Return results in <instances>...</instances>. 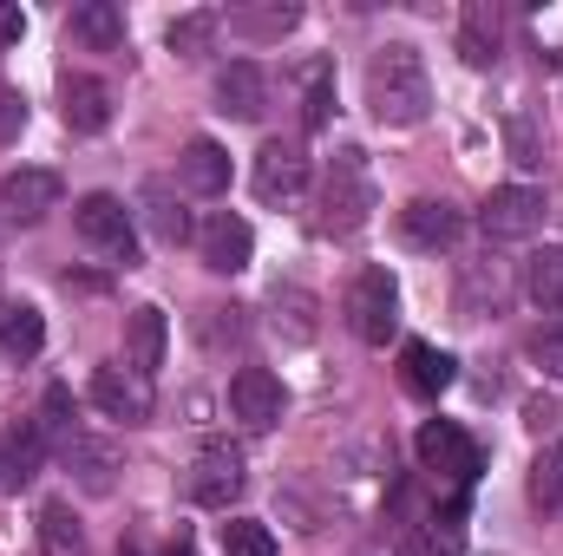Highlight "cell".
I'll use <instances>...</instances> for the list:
<instances>
[{
  "label": "cell",
  "instance_id": "cell-1",
  "mask_svg": "<svg viewBox=\"0 0 563 556\" xmlns=\"http://www.w3.org/2000/svg\"><path fill=\"white\" fill-rule=\"evenodd\" d=\"M367 112H374L380 125H394V132L426 125V112H432V79H426L420 46H407V40L374 46V59H367Z\"/></svg>",
  "mask_w": 563,
  "mask_h": 556
},
{
  "label": "cell",
  "instance_id": "cell-2",
  "mask_svg": "<svg viewBox=\"0 0 563 556\" xmlns=\"http://www.w3.org/2000/svg\"><path fill=\"white\" fill-rule=\"evenodd\" d=\"M374 170H367V151L361 144H341L334 157H328V177H321V216H314V230L321 236H354L367 216H374Z\"/></svg>",
  "mask_w": 563,
  "mask_h": 556
},
{
  "label": "cell",
  "instance_id": "cell-3",
  "mask_svg": "<svg viewBox=\"0 0 563 556\" xmlns=\"http://www.w3.org/2000/svg\"><path fill=\"white\" fill-rule=\"evenodd\" d=\"M73 230H79V243H86L92 256H106L112 269H139V223H132V210H125L112 190L79 197V203H73Z\"/></svg>",
  "mask_w": 563,
  "mask_h": 556
},
{
  "label": "cell",
  "instance_id": "cell-4",
  "mask_svg": "<svg viewBox=\"0 0 563 556\" xmlns=\"http://www.w3.org/2000/svg\"><path fill=\"white\" fill-rule=\"evenodd\" d=\"M341 314H347V327H354L367 347H387V341L400 334V281H394V269L367 263L361 276L347 281V294H341Z\"/></svg>",
  "mask_w": 563,
  "mask_h": 556
},
{
  "label": "cell",
  "instance_id": "cell-5",
  "mask_svg": "<svg viewBox=\"0 0 563 556\" xmlns=\"http://www.w3.org/2000/svg\"><path fill=\"white\" fill-rule=\"evenodd\" d=\"M413 452H420V465L432 478H445L452 491H472V478H478V445H472V432H465L459 419H426L420 438H413Z\"/></svg>",
  "mask_w": 563,
  "mask_h": 556
},
{
  "label": "cell",
  "instance_id": "cell-6",
  "mask_svg": "<svg viewBox=\"0 0 563 556\" xmlns=\"http://www.w3.org/2000/svg\"><path fill=\"white\" fill-rule=\"evenodd\" d=\"M243 485H250V471H243V452L236 445H203L197 452V465H190V478H184V491H190V504H203V511H230L236 498H243Z\"/></svg>",
  "mask_w": 563,
  "mask_h": 556
},
{
  "label": "cell",
  "instance_id": "cell-7",
  "mask_svg": "<svg viewBox=\"0 0 563 556\" xmlns=\"http://www.w3.org/2000/svg\"><path fill=\"white\" fill-rule=\"evenodd\" d=\"M478 230H485L492 243H525V236H538V230H544V190H531V184H498V190L485 197V210H478Z\"/></svg>",
  "mask_w": 563,
  "mask_h": 556
},
{
  "label": "cell",
  "instance_id": "cell-8",
  "mask_svg": "<svg viewBox=\"0 0 563 556\" xmlns=\"http://www.w3.org/2000/svg\"><path fill=\"white\" fill-rule=\"evenodd\" d=\"M59 197H66L59 170L26 164V170H7V177H0V216H7V223H20V230L46 223V216L59 210Z\"/></svg>",
  "mask_w": 563,
  "mask_h": 556
},
{
  "label": "cell",
  "instance_id": "cell-9",
  "mask_svg": "<svg viewBox=\"0 0 563 556\" xmlns=\"http://www.w3.org/2000/svg\"><path fill=\"white\" fill-rule=\"evenodd\" d=\"M139 223H144V236H151V243H164V249L197 243L190 210H184V190H177L170 177H144V184H139Z\"/></svg>",
  "mask_w": 563,
  "mask_h": 556
},
{
  "label": "cell",
  "instance_id": "cell-10",
  "mask_svg": "<svg viewBox=\"0 0 563 556\" xmlns=\"http://www.w3.org/2000/svg\"><path fill=\"white\" fill-rule=\"evenodd\" d=\"M288 413V393L269 367H236L230 374V419H243L250 432H276Z\"/></svg>",
  "mask_w": 563,
  "mask_h": 556
},
{
  "label": "cell",
  "instance_id": "cell-11",
  "mask_svg": "<svg viewBox=\"0 0 563 556\" xmlns=\"http://www.w3.org/2000/svg\"><path fill=\"white\" fill-rule=\"evenodd\" d=\"M197 256H203L210 276H243L250 256H256V230H250L236 210H217V216L197 230Z\"/></svg>",
  "mask_w": 563,
  "mask_h": 556
},
{
  "label": "cell",
  "instance_id": "cell-12",
  "mask_svg": "<svg viewBox=\"0 0 563 556\" xmlns=\"http://www.w3.org/2000/svg\"><path fill=\"white\" fill-rule=\"evenodd\" d=\"M459 236H465V210L445 203V197H413V203L400 210V243H407V249L439 256V249H452Z\"/></svg>",
  "mask_w": 563,
  "mask_h": 556
},
{
  "label": "cell",
  "instance_id": "cell-13",
  "mask_svg": "<svg viewBox=\"0 0 563 556\" xmlns=\"http://www.w3.org/2000/svg\"><path fill=\"white\" fill-rule=\"evenodd\" d=\"M250 184H256L263 203H288V197H301V184H308V151H301V138H269L263 144Z\"/></svg>",
  "mask_w": 563,
  "mask_h": 556
},
{
  "label": "cell",
  "instance_id": "cell-14",
  "mask_svg": "<svg viewBox=\"0 0 563 556\" xmlns=\"http://www.w3.org/2000/svg\"><path fill=\"white\" fill-rule=\"evenodd\" d=\"M92 407H99L106 419H119V425H144V419L157 413V400H151V380H139L125 360L92 374Z\"/></svg>",
  "mask_w": 563,
  "mask_h": 556
},
{
  "label": "cell",
  "instance_id": "cell-15",
  "mask_svg": "<svg viewBox=\"0 0 563 556\" xmlns=\"http://www.w3.org/2000/svg\"><path fill=\"white\" fill-rule=\"evenodd\" d=\"M59 465L79 478V491H92V498H106L112 485H119V445L112 438H99V432H73L66 445H59Z\"/></svg>",
  "mask_w": 563,
  "mask_h": 556
},
{
  "label": "cell",
  "instance_id": "cell-16",
  "mask_svg": "<svg viewBox=\"0 0 563 556\" xmlns=\"http://www.w3.org/2000/svg\"><path fill=\"white\" fill-rule=\"evenodd\" d=\"M263 105H269V73H263L256 59H230V66L217 73V112L236 119V125H256Z\"/></svg>",
  "mask_w": 563,
  "mask_h": 556
},
{
  "label": "cell",
  "instance_id": "cell-17",
  "mask_svg": "<svg viewBox=\"0 0 563 556\" xmlns=\"http://www.w3.org/2000/svg\"><path fill=\"white\" fill-rule=\"evenodd\" d=\"M59 119H66V132L99 138V132L112 125V92H106V79H92V73H66V79H59Z\"/></svg>",
  "mask_w": 563,
  "mask_h": 556
},
{
  "label": "cell",
  "instance_id": "cell-18",
  "mask_svg": "<svg viewBox=\"0 0 563 556\" xmlns=\"http://www.w3.org/2000/svg\"><path fill=\"white\" fill-rule=\"evenodd\" d=\"M511 301V269L498 256H478L459 269V321H485Z\"/></svg>",
  "mask_w": 563,
  "mask_h": 556
},
{
  "label": "cell",
  "instance_id": "cell-19",
  "mask_svg": "<svg viewBox=\"0 0 563 556\" xmlns=\"http://www.w3.org/2000/svg\"><path fill=\"white\" fill-rule=\"evenodd\" d=\"M164 354H170V321H164V308L144 301V308L125 314V367H132L139 380H157Z\"/></svg>",
  "mask_w": 563,
  "mask_h": 556
},
{
  "label": "cell",
  "instance_id": "cell-20",
  "mask_svg": "<svg viewBox=\"0 0 563 556\" xmlns=\"http://www.w3.org/2000/svg\"><path fill=\"white\" fill-rule=\"evenodd\" d=\"M498 46H505V13H498L492 0H472V7L459 13V59H465L472 73H492V66H498Z\"/></svg>",
  "mask_w": 563,
  "mask_h": 556
},
{
  "label": "cell",
  "instance_id": "cell-21",
  "mask_svg": "<svg viewBox=\"0 0 563 556\" xmlns=\"http://www.w3.org/2000/svg\"><path fill=\"white\" fill-rule=\"evenodd\" d=\"M177 190H190V197H223V190H230V151L217 138H190L184 157H177Z\"/></svg>",
  "mask_w": 563,
  "mask_h": 556
},
{
  "label": "cell",
  "instance_id": "cell-22",
  "mask_svg": "<svg viewBox=\"0 0 563 556\" xmlns=\"http://www.w3.org/2000/svg\"><path fill=\"white\" fill-rule=\"evenodd\" d=\"M400 380H407V393L439 400V393L459 380V360H452L445 347H432V341H407V347H400Z\"/></svg>",
  "mask_w": 563,
  "mask_h": 556
},
{
  "label": "cell",
  "instance_id": "cell-23",
  "mask_svg": "<svg viewBox=\"0 0 563 556\" xmlns=\"http://www.w3.org/2000/svg\"><path fill=\"white\" fill-rule=\"evenodd\" d=\"M46 465V438L40 425H7L0 432V491H26Z\"/></svg>",
  "mask_w": 563,
  "mask_h": 556
},
{
  "label": "cell",
  "instance_id": "cell-24",
  "mask_svg": "<svg viewBox=\"0 0 563 556\" xmlns=\"http://www.w3.org/2000/svg\"><path fill=\"white\" fill-rule=\"evenodd\" d=\"M66 33H73L79 46H92V53H119V46H125V7H112V0H86V7H73Z\"/></svg>",
  "mask_w": 563,
  "mask_h": 556
},
{
  "label": "cell",
  "instance_id": "cell-25",
  "mask_svg": "<svg viewBox=\"0 0 563 556\" xmlns=\"http://www.w3.org/2000/svg\"><path fill=\"white\" fill-rule=\"evenodd\" d=\"M46 347V314L33 308V301H0V354L7 360H33Z\"/></svg>",
  "mask_w": 563,
  "mask_h": 556
},
{
  "label": "cell",
  "instance_id": "cell-26",
  "mask_svg": "<svg viewBox=\"0 0 563 556\" xmlns=\"http://www.w3.org/2000/svg\"><path fill=\"white\" fill-rule=\"evenodd\" d=\"M314 314H321V301L301 281H276L269 288V321H276L282 341H314Z\"/></svg>",
  "mask_w": 563,
  "mask_h": 556
},
{
  "label": "cell",
  "instance_id": "cell-27",
  "mask_svg": "<svg viewBox=\"0 0 563 556\" xmlns=\"http://www.w3.org/2000/svg\"><path fill=\"white\" fill-rule=\"evenodd\" d=\"M217 33H223V13L217 7H190V13H177L164 26V46L177 59H203V53H217Z\"/></svg>",
  "mask_w": 563,
  "mask_h": 556
},
{
  "label": "cell",
  "instance_id": "cell-28",
  "mask_svg": "<svg viewBox=\"0 0 563 556\" xmlns=\"http://www.w3.org/2000/svg\"><path fill=\"white\" fill-rule=\"evenodd\" d=\"M223 26L236 33V40H282V33H295L301 26V7L295 0H269V7H236V13H223Z\"/></svg>",
  "mask_w": 563,
  "mask_h": 556
},
{
  "label": "cell",
  "instance_id": "cell-29",
  "mask_svg": "<svg viewBox=\"0 0 563 556\" xmlns=\"http://www.w3.org/2000/svg\"><path fill=\"white\" fill-rule=\"evenodd\" d=\"M525 491H531V504H538L544 518L563 511V445L558 438L538 445V458H531V471H525Z\"/></svg>",
  "mask_w": 563,
  "mask_h": 556
},
{
  "label": "cell",
  "instance_id": "cell-30",
  "mask_svg": "<svg viewBox=\"0 0 563 556\" xmlns=\"http://www.w3.org/2000/svg\"><path fill=\"white\" fill-rule=\"evenodd\" d=\"M40 551H46V556H86V524L73 518V504H66V498L40 504Z\"/></svg>",
  "mask_w": 563,
  "mask_h": 556
},
{
  "label": "cell",
  "instance_id": "cell-31",
  "mask_svg": "<svg viewBox=\"0 0 563 556\" xmlns=\"http://www.w3.org/2000/svg\"><path fill=\"white\" fill-rule=\"evenodd\" d=\"M328 112H334V59H308L301 66V125L321 132Z\"/></svg>",
  "mask_w": 563,
  "mask_h": 556
},
{
  "label": "cell",
  "instance_id": "cell-32",
  "mask_svg": "<svg viewBox=\"0 0 563 556\" xmlns=\"http://www.w3.org/2000/svg\"><path fill=\"white\" fill-rule=\"evenodd\" d=\"M525 294H531L544 314H558L563 308V249H538V256L525 263Z\"/></svg>",
  "mask_w": 563,
  "mask_h": 556
},
{
  "label": "cell",
  "instance_id": "cell-33",
  "mask_svg": "<svg viewBox=\"0 0 563 556\" xmlns=\"http://www.w3.org/2000/svg\"><path fill=\"white\" fill-rule=\"evenodd\" d=\"M505 151H511V164H525V170L544 164V125H538L531 105H511V119H505Z\"/></svg>",
  "mask_w": 563,
  "mask_h": 556
},
{
  "label": "cell",
  "instance_id": "cell-34",
  "mask_svg": "<svg viewBox=\"0 0 563 556\" xmlns=\"http://www.w3.org/2000/svg\"><path fill=\"white\" fill-rule=\"evenodd\" d=\"M243 334H250V321H243V308H236V301H230V308H203V314H197V341H203V354L243 347Z\"/></svg>",
  "mask_w": 563,
  "mask_h": 556
},
{
  "label": "cell",
  "instance_id": "cell-35",
  "mask_svg": "<svg viewBox=\"0 0 563 556\" xmlns=\"http://www.w3.org/2000/svg\"><path fill=\"white\" fill-rule=\"evenodd\" d=\"M33 425H40L46 452H59V445L79 432V425H73V393H66V387H46V400H40V419H33Z\"/></svg>",
  "mask_w": 563,
  "mask_h": 556
},
{
  "label": "cell",
  "instance_id": "cell-36",
  "mask_svg": "<svg viewBox=\"0 0 563 556\" xmlns=\"http://www.w3.org/2000/svg\"><path fill=\"white\" fill-rule=\"evenodd\" d=\"M223 556H276V531L263 518H230L223 524Z\"/></svg>",
  "mask_w": 563,
  "mask_h": 556
},
{
  "label": "cell",
  "instance_id": "cell-37",
  "mask_svg": "<svg viewBox=\"0 0 563 556\" xmlns=\"http://www.w3.org/2000/svg\"><path fill=\"white\" fill-rule=\"evenodd\" d=\"M525 354L538 360V374H544V380H563V321H544V327H531Z\"/></svg>",
  "mask_w": 563,
  "mask_h": 556
},
{
  "label": "cell",
  "instance_id": "cell-38",
  "mask_svg": "<svg viewBox=\"0 0 563 556\" xmlns=\"http://www.w3.org/2000/svg\"><path fill=\"white\" fill-rule=\"evenodd\" d=\"M558 419H563L558 393H531V400H525V425H531L538 438H551V432H558Z\"/></svg>",
  "mask_w": 563,
  "mask_h": 556
},
{
  "label": "cell",
  "instance_id": "cell-39",
  "mask_svg": "<svg viewBox=\"0 0 563 556\" xmlns=\"http://www.w3.org/2000/svg\"><path fill=\"white\" fill-rule=\"evenodd\" d=\"M400 556H445V551H439V531L407 524V531H400Z\"/></svg>",
  "mask_w": 563,
  "mask_h": 556
},
{
  "label": "cell",
  "instance_id": "cell-40",
  "mask_svg": "<svg viewBox=\"0 0 563 556\" xmlns=\"http://www.w3.org/2000/svg\"><path fill=\"white\" fill-rule=\"evenodd\" d=\"M20 125H26V99H20V92H7V105H0V144L20 138Z\"/></svg>",
  "mask_w": 563,
  "mask_h": 556
},
{
  "label": "cell",
  "instance_id": "cell-41",
  "mask_svg": "<svg viewBox=\"0 0 563 556\" xmlns=\"http://www.w3.org/2000/svg\"><path fill=\"white\" fill-rule=\"evenodd\" d=\"M20 33H26V13L0 0V46H20Z\"/></svg>",
  "mask_w": 563,
  "mask_h": 556
},
{
  "label": "cell",
  "instance_id": "cell-42",
  "mask_svg": "<svg viewBox=\"0 0 563 556\" xmlns=\"http://www.w3.org/2000/svg\"><path fill=\"white\" fill-rule=\"evenodd\" d=\"M170 556H190V537H177V544H170Z\"/></svg>",
  "mask_w": 563,
  "mask_h": 556
},
{
  "label": "cell",
  "instance_id": "cell-43",
  "mask_svg": "<svg viewBox=\"0 0 563 556\" xmlns=\"http://www.w3.org/2000/svg\"><path fill=\"white\" fill-rule=\"evenodd\" d=\"M119 556H139V551H132V544H125V551H119Z\"/></svg>",
  "mask_w": 563,
  "mask_h": 556
},
{
  "label": "cell",
  "instance_id": "cell-44",
  "mask_svg": "<svg viewBox=\"0 0 563 556\" xmlns=\"http://www.w3.org/2000/svg\"><path fill=\"white\" fill-rule=\"evenodd\" d=\"M0 105H7V86H0Z\"/></svg>",
  "mask_w": 563,
  "mask_h": 556
}]
</instances>
